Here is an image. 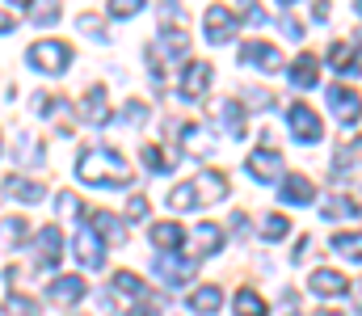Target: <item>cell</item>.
I'll use <instances>...</instances> for the list:
<instances>
[{"label":"cell","mask_w":362,"mask_h":316,"mask_svg":"<svg viewBox=\"0 0 362 316\" xmlns=\"http://www.w3.org/2000/svg\"><path fill=\"white\" fill-rule=\"evenodd\" d=\"M76 177L89 186H131V165L114 148H85L76 156Z\"/></svg>","instance_id":"1"},{"label":"cell","mask_w":362,"mask_h":316,"mask_svg":"<svg viewBox=\"0 0 362 316\" xmlns=\"http://www.w3.org/2000/svg\"><path fill=\"white\" fill-rule=\"evenodd\" d=\"M228 194V177L223 173H198L194 182H181L169 190V207L173 211H189V207H211Z\"/></svg>","instance_id":"2"},{"label":"cell","mask_w":362,"mask_h":316,"mask_svg":"<svg viewBox=\"0 0 362 316\" xmlns=\"http://www.w3.org/2000/svg\"><path fill=\"white\" fill-rule=\"evenodd\" d=\"M25 59H30V68H38V72H47V76H59V72L72 64V47H68V42H55V38H42V42H34V47L25 51Z\"/></svg>","instance_id":"3"},{"label":"cell","mask_w":362,"mask_h":316,"mask_svg":"<svg viewBox=\"0 0 362 316\" xmlns=\"http://www.w3.org/2000/svg\"><path fill=\"white\" fill-rule=\"evenodd\" d=\"M286 127H291V139H299V144H316V139L325 135L320 114H316L308 102H291L286 105Z\"/></svg>","instance_id":"4"},{"label":"cell","mask_w":362,"mask_h":316,"mask_svg":"<svg viewBox=\"0 0 362 316\" xmlns=\"http://www.w3.org/2000/svg\"><path fill=\"white\" fill-rule=\"evenodd\" d=\"M278 173H282V152L274 144H262L257 152H249V177L253 182L270 186V182H278Z\"/></svg>","instance_id":"5"},{"label":"cell","mask_w":362,"mask_h":316,"mask_svg":"<svg viewBox=\"0 0 362 316\" xmlns=\"http://www.w3.org/2000/svg\"><path fill=\"white\" fill-rule=\"evenodd\" d=\"M202 21H206V42H228V38H236V30H240L236 8H223V4H211Z\"/></svg>","instance_id":"6"},{"label":"cell","mask_w":362,"mask_h":316,"mask_svg":"<svg viewBox=\"0 0 362 316\" xmlns=\"http://www.w3.org/2000/svg\"><path fill=\"white\" fill-rule=\"evenodd\" d=\"M34 253H38V270H55V266H59V257H64V236H59L55 223L38 228V236H34Z\"/></svg>","instance_id":"7"},{"label":"cell","mask_w":362,"mask_h":316,"mask_svg":"<svg viewBox=\"0 0 362 316\" xmlns=\"http://www.w3.org/2000/svg\"><path fill=\"white\" fill-rule=\"evenodd\" d=\"M329 105H333L337 122H346V127H354L362 118V98H358V89H350V85H329Z\"/></svg>","instance_id":"8"},{"label":"cell","mask_w":362,"mask_h":316,"mask_svg":"<svg viewBox=\"0 0 362 316\" xmlns=\"http://www.w3.org/2000/svg\"><path fill=\"white\" fill-rule=\"evenodd\" d=\"M76 257H81V266H89V270H101V266H105V240L93 232L89 223H81V232H76Z\"/></svg>","instance_id":"9"},{"label":"cell","mask_w":362,"mask_h":316,"mask_svg":"<svg viewBox=\"0 0 362 316\" xmlns=\"http://www.w3.org/2000/svg\"><path fill=\"white\" fill-rule=\"evenodd\" d=\"M211 64L206 59H189L185 68H181V98H202L206 89H211Z\"/></svg>","instance_id":"10"},{"label":"cell","mask_w":362,"mask_h":316,"mask_svg":"<svg viewBox=\"0 0 362 316\" xmlns=\"http://www.w3.org/2000/svg\"><path fill=\"white\" fill-rule=\"evenodd\" d=\"M308 287H312L316 295H346V291H354V283H350L341 270H329V266H320L316 274H308Z\"/></svg>","instance_id":"11"},{"label":"cell","mask_w":362,"mask_h":316,"mask_svg":"<svg viewBox=\"0 0 362 316\" xmlns=\"http://www.w3.org/2000/svg\"><path fill=\"white\" fill-rule=\"evenodd\" d=\"M240 64H245V68L278 72V68H282V55H278V47H270V42H245V47H240Z\"/></svg>","instance_id":"12"},{"label":"cell","mask_w":362,"mask_h":316,"mask_svg":"<svg viewBox=\"0 0 362 316\" xmlns=\"http://www.w3.org/2000/svg\"><path fill=\"white\" fill-rule=\"evenodd\" d=\"M156 274H160L165 287H181V283H189V274H194V257L185 262V257H173V253H160V257H156Z\"/></svg>","instance_id":"13"},{"label":"cell","mask_w":362,"mask_h":316,"mask_svg":"<svg viewBox=\"0 0 362 316\" xmlns=\"http://www.w3.org/2000/svg\"><path fill=\"white\" fill-rule=\"evenodd\" d=\"M215 127L228 139H245V105L240 102H219L215 105Z\"/></svg>","instance_id":"14"},{"label":"cell","mask_w":362,"mask_h":316,"mask_svg":"<svg viewBox=\"0 0 362 316\" xmlns=\"http://www.w3.org/2000/svg\"><path fill=\"white\" fill-rule=\"evenodd\" d=\"M85 291H89V283H85L81 274H64V279H55V283L47 287V295H51L55 304H76V300H85Z\"/></svg>","instance_id":"15"},{"label":"cell","mask_w":362,"mask_h":316,"mask_svg":"<svg viewBox=\"0 0 362 316\" xmlns=\"http://www.w3.org/2000/svg\"><path fill=\"white\" fill-rule=\"evenodd\" d=\"M189 240H194V257H211V253L223 249V228L219 223H198Z\"/></svg>","instance_id":"16"},{"label":"cell","mask_w":362,"mask_h":316,"mask_svg":"<svg viewBox=\"0 0 362 316\" xmlns=\"http://www.w3.org/2000/svg\"><path fill=\"white\" fill-rule=\"evenodd\" d=\"M286 76H291V85H295V89H312V85L320 81V59L308 51V55H299V59L291 64V72H286Z\"/></svg>","instance_id":"17"},{"label":"cell","mask_w":362,"mask_h":316,"mask_svg":"<svg viewBox=\"0 0 362 316\" xmlns=\"http://www.w3.org/2000/svg\"><path fill=\"white\" fill-rule=\"evenodd\" d=\"M316 199V186L303 177V173H291L286 182H282V203H291V207H308Z\"/></svg>","instance_id":"18"},{"label":"cell","mask_w":362,"mask_h":316,"mask_svg":"<svg viewBox=\"0 0 362 316\" xmlns=\"http://www.w3.org/2000/svg\"><path fill=\"white\" fill-rule=\"evenodd\" d=\"M152 245H156L160 253H177L181 245H185L181 223H152Z\"/></svg>","instance_id":"19"},{"label":"cell","mask_w":362,"mask_h":316,"mask_svg":"<svg viewBox=\"0 0 362 316\" xmlns=\"http://www.w3.org/2000/svg\"><path fill=\"white\" fill-rule=\"evenodd\" d=\"M4 194L13 199V203H38L47 190H42V182H25V177H8L4 182Z\"/></svg>","instance_id":"20"},{"label":"cell","mask_w":362,"mask_h":316,"mask_svg":"<svg viewBox=\"0 0 362 316\" xmlns=\"http://www.w3.org/2000/svg\"><path fill=\"white\" fill-rule=\"evenodd\" d=\"M85 118H89L93 127H105V122H110V105H105V85H93L89 93H85Z\"/></svg>","instance_id":"21"},{"label":"cell","mask_w":362,"mask_h":316,"mask_svg":"<svg viewBox=\"0 0 362 316\" xmlns=\"http://www.w3.org/2000/svg\"><path fill=\"white\" fill-rule=\"evenodd\" d=\"M89 228H93V232H105V236H110V245H122V240H127V223H122V219H114L110 211H97V215L89 219Z\"/></svg>","instance_id":"22"},{"label":"cell","mask_w":362,"mask_h":316,"mask_svg":"<svg viewBox=\"0 0 362 316\" xmlns=\"http://www.w3.org/2000/svg\"><path fill=\"white\" fill-rule=\"evenodd\" d=\"M189 308H194L198 316L219 312V308H223V291H219V287H198V291L189 295Z\"/></svg>","instance_id":"23"},{"label":"cell","mask_w":362,"mask_h":316,"mask_svg":"<svg viewBox=\"0 0 362 316\" xmlns=\"http://www.w3.org/2000/svg\"><path fill=\"white\" fill-rule=\"evenodd\" d=\"M329 64H333L337 72H346V76H358V55H354L350 42H333V47H329Z\"/></svg>","instance_id":"24"},{"label":"cell","mask_w":362,"mask_h":316,"mask_svg":"<svg viewBox=\"0 0 362 316\" xmlns=\"http://www.w3.org/2000/svg\"><path fill=\"white\" fill-rule=\"evenodd\" d=\"M333 253L337 257H350V262H362V232H337L333 240Z\"/></svg>","instance_id":"25"},{"label":"cell","mask_w":362,"mask_h":316,"mask_svg":"<svg viewBox=\"0 0 362 316\" xmlns=\"http://www.w3.org/2000/svg\"><path fill=\"white\" fill-rule=\"evenodd\" d=\"M144 165L148 169H156V173H169L173 165H177V148H144Z\"/></svg>","instance_id":"26"},{"label":"cell","mask_w":362,"mask_h":316,"mask_svg":"<svg viewBox=\"0 0 362 316\" xmlns=\"http://www.w3.org/2000/svg\"><path fill=\"white\" fill-rule=\"evenodd\" d=\"M185 51H189V34H181V30H165L160 42L152 47V55H185Z\"/></svg>","instance_id":"27"},{"label":"cell","mask_w":362,"mask_h":316,"mask_svg":"<svg viewBox=\"0 0 362 316\" xmlns=\"http://www.w3.org/2000/svg\"><path fill=\"white\" fill-rule=\"evenodd\" d=\"M270 308H266V300L253 291V287H240L236 291V316H266Z\"/></svg>","instance_id":"28"},{"label":"cell","mask_w":362,"mask_h":316,"mask_svg":"<svg viewBox=\"0 0 362 316\" xmlns=\"http://www.w3.org/2000/svg\"><path fill=\"white\" fill-rule=\"evenodd\" d=\"M30 228H25V219L21 215H8L4 223H0V249H13V245H21V236H25Z\"/></svg>","instance_id":"29"},{"label":"cell","mask_w":362,"mask_h":316,"mask_svg":"<svg viewBox=\"0 0 362 316\" xmlns=\"http://www.w3.org/2000/svg\"><path fill=\"white\" fill-rule=\"evenodd\" d=\"M17 13H30L38 25H51V21H59V4H13Z\"/></svg>","instance_id":"30"},{"label":"cell","mask_w":362,"mask_h":316,"mask_svg":"<svg viewBox=\"0 0 362 316\" xmlns=\"http://www.w3.org/2000/svg\"><path fill=\"white\" fill-rule=\"evenodd\" d=\"M114 291H127V295H148V283H144V279H135L131 270H118V274H114Z\"/></svg>","instance_id":"31"},{"label":"cell","mask_w":362,"mask_h":316,"mask_svg":"<svg viewBox=\"0 0 362 316\" xmlns=\"http://www.w3.org/2000/svg\"><path fill=\"white\" fill-rule=\"evenodd\" d=\"M17 160L38 165V160H42V144H38L34 135H21V139H17Z\"/></svg>","instance_id":"32"},{"label":"cell","mask_w":362,"mask_h":316,"mask_svg":"<svg viewBox=\"0 0 362 316\" xmlns=\"http://www.w3.org/2000/svg\"><path fill=\"white\" fill-rule=\"evenodd\" d=\"M325 219H341V215H358V211H354V203H350V199H341V194H333V199H325Z\"/></svg>","instance_id":"33"},{"label":"cell","mask_w":362,"mask_h":316,"mask_svg":"<svg viewBox=\"0 0 362 316\" xmlns=\"http://www.w3.org/2000/svg\"><path fill=\"white\" fill-rule=\"evenodd\" d=\"M139 4H144V0H110V8H105V13H110V17H135V13H139Z\"/></svg>","instance_id":"34"},{"label":"cell","mask_w":362,"mask_h":316,"mask_svg":"<svg viewBox=\"0 0 362 316\" xmlns=\"http://www.w3.org/2000/svg\"><path fill=\"white\" fill-rule=\"evenodd\" d=\"M8 312L13 316H38V304L25 300V295H8Z\"/></svg>","instance_id":"35"},{"label":"cell","mask_w":362,"mask_h":316,"mask_svg":"<svg viewBox=\"0 0 362 316\" xmlns=\"http://www.w3.org/2000/svg\"><path fill=\"white\" fill-rule=\"evenodd\" d=\"M286 228H291V223H286V215H270V219H266V240H282V236H286Z\"/></svg>","instance_id":"36"},{"label":"cell","mask_w":362,"mask_h":316,"mask_svg":"<svg viewBox=\"0 0 362 316\" xmlns=\"http://www.w3.org/2000/svg\"><path fill=\"white\" fill-rule=\"evenodd\" d=\"M127 219H148V199H144V194H135V199L127 203Z\"/></svg>","instance_id":"37"},{"label":"cell","mask_w":362,"mask_h":316,"mask_svg":"<svg viewBox=\"0 0 362 316\" xmlns=\"http://www.w3.org/2000/svg\"><path fill=\"white\" fill-rule=\"evenodd\" d=\"M249 102L257 105V110H270V105H274V93H270V89H249Z\"/></svg>","instance_id":"38"},{"label":"cell","mask_w":362,"mask_h":316,"mask_svg":"<svg viewBox=\"0 0 362 316\" xmlns=\"http://www.w3.org/2000/svg\"><path fill=\"white\" fill-rule=\"evenodd\" d=\"M59 211H64V215H81V199L64 190V194H59Z\"/></svg>","instance_id":"39"},{"label":"cell","mask_w":362,"mask_h":316,"mask_svg":"<svg viewBox=\"0 0 362 316\" xmlns=\"http://www.w3.org/2000/svg\"><path fill=\"white\" fill-rule=\"evenodd\" d=\"M148 118V105L144 102H127V122H144Z\"/></svg>","instance_id":"40"},{"label":"cell","mask_w":362,"mask_h":316,"mask_svg":"<svg viewBox=\"0 0 362 316\" xmlns=\"http://www.w3.org/2000/svg\"><path fill=\"white\" fill-rule=\"evenodd\" d=\"M13 30H17V17L8 8H0V34H13Z\"/></svg>","instance_id":"41"},{"label":"cell","mask_w":362,"mask_h":316,"mask_svg":"<svg viewBox=\"0 0 362 316\" xmlns=\"http://www.w3.org/2000/svg\"><path fill=\"white\" fill-rule=\"evenodd\" d=\"M282 30H286L291 38H299V21H295V17H282Z\"/></svg>","instance_id":"42"},{"label":"cell","mask_w":362,"mask_h":316,"mask_svg":"<svg viewBox=\"0 0 362 316\" xmlns=\"http://www.w3.org/2000/svg\"><path fill=\"white\" fill-rule=\"evenodd\" d=\"M350 156H354V160H362V135L354 139V144H350Z\"/></svg>","instance_id":"43"},{"label":"cell","mask_w":362,"mask_h":316,"mask_svg":"<svg viewBox=\"0 0 362 316\" xmlns=\"http://www.w3.org/2000/svg\"><path fill=\"white\" fill-rule=\"evenodd\" d=\"M131 316H160V308H152V304H144V312H131Z\"/></svg>","instance_id":"44"},{"label":"cell","mask_w":362,"mask_h":316,"mask_svg":"<svg viewBox=\"0 0 362 316\" xmlns=\"http://www.w3.org/2000/svg\"><path fill=\"white\" fill-rule=\"evenodd\" d=\"M320 316H346V312H333V308H329V312H320Z\"/></svg>","instance_id":"45"},{"label":"cell","mask_w":362,"mask_h":316,"mask_svg":"<svg viewBox=\"0 0 362 316\" xmlns=\"http://www.w3.org/2000/svg\"><path fill=\"white\" fill-rule=\"evenodd\" d=\"M354 8H358V13H362V0H358V4H354Z\"/></svg>","instance_id":"46"}]
</instances>
